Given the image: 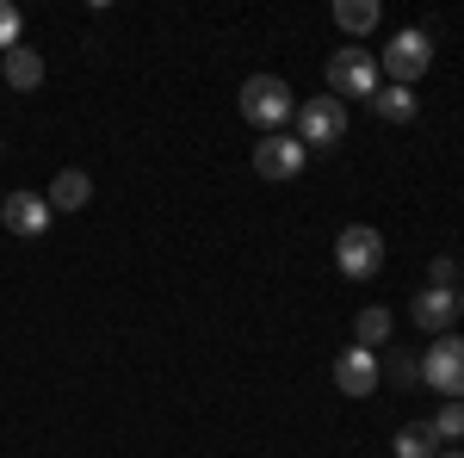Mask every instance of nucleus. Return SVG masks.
I'll return each instance as SVG.
<instances>
[{"label":"nucleus","mask_w":464,"mask_h":458,"mask_svg":"<svg viewBox=\"0 0 464 458\" xmlns=\"http://www.w3.org/2000/svg\"><path fill=\"white\" fill-rule=\"evenodd\" d=\"M440 458H464V453H440Z\"/></svg>","instance_id":"nucleus-22"},{"label":"nucleus","mask_w":464,"mask_h":458,"mask_svg":"<svg viewBox=\"0 0 464 458\" xmlns=\"http://www.w3.org/2000/svg\"><path fill=\"white\" fill-rule=\"evenodd\" d=\"M433 285H440V291H452V285H459V260H452V254H433Z\"/></svg>","instance_id":"nucleus-19"},{"label":"nucleus","mask_w":464,"mask_h":458,"mask_svg":"<svg viewBox=\"0 0 464 458\" xmlns=\"http://www.w3.org/2000/svg\"><path fill=\"white\" fill-rule=\"evenodd\" d=\"M50 217H56V211H50L44 192H6V199H0V223H6L13 236H25V242L50 229Z\"/></svg>","instance_id":"nucleus-8"},{"label":"nucleus","mask_w":464,"mask_h":458,"mask_svg":"<svg viewBox=\"0 0 464 458\" xmlns=\"http://www.w3.org/2000/svg\"><path fill=\"white\" fill-rule=\"evenodd\" d=\"M446 453V440L433 434V422H409L396 434V458H440Z\"/></svg>","instance_id":"nucleus-14"},{"label":"nucleus","mask_w":464,"mask_h":458,"mask_svg":"<svg viewBox=\"0 0 464 458\" xmlns=\"http://www.w3.org/2000/svg\"><path fill=\"white\" fill-rule=\"evenodd\" d=\"M409 317H415V328H428L433 341H440V335H452V322H459V291H440V285L415 291Z\"/></svg>","instance_id":"nucleus-9"},{"label":"nucleus","mask_w":464,"mask_h":458,"mask_svg":"<svg viewBox=\"0 0 464 458\" xmlns=\"http://www.w3.org/2000/svg\"><path fill=\"white\" fill-rule=\"evenodd\" d=\"M87 199H93V180L81 168H63L50 180V211H87Z\"/></svg>","instance_id":"nucleus-11"},{"label":"nucleus","mask_w":464,"mask_h":458,"mask_svg":"<svg viewBox=\"0 0 464 458\" xmlns=\"http://www.w3.org/2000/svg\"><path fill=\"white\" fill-rule=\"evenodd\" d=\"M459 317H464V291H459Z\"/></svg>","instance_id":"nucleus-21"},{"label":"nucleus","mask_w":464,"mask_h":458,"mask_svg":"<svg viewBox=\"0 0 464 458\" xmlns=\"http://www.w3.org/2000/svg\"><path fill=\"white\" fill-rule=\"evenodd\" d=\"M372 112H378L384 124H409V118L421 112V100H415L409 87H378V93H372Z\"/></svg>","instance_id":"nucleus-15"},{"label":"nucleus","mask_w":464,"mask_h":458,"mask_svg":"<svg viewBox=\"0 0 464 458\" xmlns=\"http://www.w3.org/2000/svg\"><path fill=\"white\" fill-rule=\"evenodd\" d=\"M353 341H359L365 353H372V347H384V341H391V310H378V304H372V310H359Z\"/></svg>","instance_id":"nucleus-16"},{"label":"nucleus","mask_w":464,"mask_h":458,"mask_svg":"<svg viewBox=\"0 0 464 458\" xmlns=\"http://www.w3.org/2000/svg\"><path fill=\"white\" fill-rule=\"evenodd\" d=\"M334 267H341V279H372L384 267V236L372 223H347L334 242Z\"/></svg>","instance_id":"nucleus-4"},{"label":"nucleus","mask_w":464,"mask_h":458,"mask_svg":"<svg viewBox=\"0 0 464 458\" xmlns=\"http://www.w3.org/2000/svg\"><path fill=\"white\" fill-rule=\"evenodd\" d=\"M378 69L391 74V87H409V81H421V74L433 69V37L421 32V25L396 32L391 44H384V63H378Z\"/></svg>","instance_id":"nucleus-3"},{"label":"nucleus","mask_w":464,"mask_h":458,"mask_svg":"<svg viewBox=\"0 0 464 458\" xmlns=\"http://www.w3.org/2000/svg\"><path fill=\"white\" fill-rule=\"evenodd\" d=\"M242 118H248V124H260V131L273 137L279 124H291V118H297V93H291L279 74H248V81H242Z\"/></svg>","instance_id":"nucleus-1"},{"label":"nucleus","mask_w":464,"mask_h":458,"mask_svg":"<svg viewBox=\"0 0 464 458\" xmlns=\"http://www.w3.org/2000/svg\"><path fill=\"white\" fill-rule=\"evenodd\" d=\"M378 378H384V365H378V353H365V347H347L341 359H334V385L347 390V396H372V390H378Z\"/></svg>","instance_id":"nucleus-10"},{"label":"nucleus","mask_w":464,"mask_h":458,"mask_svg":"<svg viewBox=\"0 0 464 458\" xmlns=\"http://www.w3.org/2000/svg\"><path fill=\"white\" fill-rule=\"evenodd\" d=\"M433 434L440 440H464V396H446V409L433 415Z\"/></svg>","instance_id":"nucleus-17"},{"label":"nucleus","mask_w":464,"mask_h":458,"mask_svg":"<svg viewBox=\"0 0 464 458\" xmlns=\"http://www.w3.org/2000/svg\"><path fill=\"white\" fill-rule=\"evenodd\" d=\"M378 19H384V6H378V0H334V25H341L347 37L378 32Z\"/></svg>","instance_id":"nucleus-13"},{"label":"nucleus","mask_w":464,"mask_h":458,"mask_svg":"<svg viewBox=\"0 0 464 458\" xmlns=\"http://www.w3.org/2000/svg\"><path fill=\"white\" fill-rule=\"evenodd\" d=\"M328 93L347 106V100H372L378 93V56L372 50H334L328 56Z\"/></svg>","instance_id":"nucleus-2"},{"label":"nucleus","mask_w":464,"mask_h":458,"mask_svg":"<svg viewBox=\"0 0 464 458\" xmlns=\"http://www.w3.org/2000/svg\"><path fill=\"white\" fill-rule=\"evenodd\" d=\"M341 137H347V106H341L334 93L297 106V142H304V149H334Z\"/></svg>","instance_id":"nucleus-5"},{"label":"nucleus","mask_w":464,"mask_h":458,"mask_svg":"<svg viewBox=\"0 0 464 458\" xmlns=\"http://www.w3.org/2000/svg\"><path fill=\"white\" fill-rule=\"evenodd\" d=\"M304 161H310V149H304L297 137H285V131H273V137L254 142V174L260 180H297Z\"/></svg>","instance_id":"nucleus-7"},{"label":"nucleus","mask_w":464,"mask_h":458,"mask_svg":"<svg viewBox=\"0 0 464 458\" xmlns=\"http://www.w3.org/2000/svg\"><path fill=\"white\" fill-rule=\"evenodd\" d=\"M391 378H396V385H415V378H421V359H402V353H396V359H391Z\"/></svg>","instance_id":"nucleus-20"},{"label":"nucleus","mask_w":464,"mask_h":458,"mask_svg":"<svg viewBox=\"0 0 464 458\" xmlns=\"http://www.w3.org/2000/svg\"><path fill=\"white\" fill-rule=\"evenodd\" d=\"M19 25H25V19H19V6H13V0H0V56L19 44Z\"/></svg>","instance_id":"nucleus-18"},{"label":"nucleus","mask_w":464,"mask_h":458,"mask_svg":"<svg viewBox=\"0 0 464 458\" xmlns=\"http://www.w3.org/2000/svg\"><path fill=\"white\" fill-rule=\"evenodd\" d=\"M0 74H6V87L32 93L37 81H44V56H37V50H25V44H13V50L0 56Z\"/></svg>","instance_id":"nucleus-12"},{"label":"nucleus","mask_w":464,"mask_h":458,"mask_svg":"<svg viewBox=\"0 0 464 458\" xmlns=\"http://www.w3.org/2000/svg\"><path fill=\"white\" fill-rule=\"evenodd\" d=\"M421 378H428L440 396H464V341L459 335H440V341L421 353Z\"/></svg>","instance_id":"nucleus-6"}]
</instances>
